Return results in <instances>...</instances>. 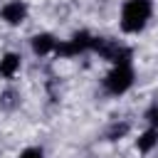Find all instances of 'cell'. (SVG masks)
Listing matches in <instances>:
<instances>
[{
  "instance_id": "cell-1",
  "label": "cell",
  "mask_w": 158,
  "mask_h": 158,
  "mask_svg": "<svg viewBox=\"0 0 158 158\" xmlns=\"http://www.w3.org/2000/svg\"><path fill=\"white\" fill-rule=\"evenodd\" d=\"M151 0H128L121 10V30L123 32H138L146 27L148 17H151Z\"/></svg>"
},
{
  "instance_id": "cell-2",
  "label": "cell",
  "mask_w": 158,
  "mask_h": 158,
  "mask_svg": "<svg viewBox=\"0 0 158 158\" xmlns=\"http://www.w3.org/2000/svg\"><path fill=\"white\" fill-rule=\"evenodd\" d=\"M104 84H106V89L111 94H123L133 84V69H131V64H116L109 72V77L104 79Z\"/></svg>"
},
{
  "instance_id": "cell-3",
  "label": "cell",
  "mask_w": 158,
  "mask_h": 158,
  "mask_svg": "<svg viewBox=\"0 0 158 158\" xmlns=\"http://www.w3.org/2000/svg\"><path fill=\"white\" fill-rule=\"evenodd\" d=\"M91 42H94V37H91L89 32H79V35H74L67 44H57V52H62L64 57H72V54H77V52L89 49Z\"/></svg>"
},
{
  "instance_id": "cell-4",
  "label": "cell",
  "mask_w": 158,
  "mask_h": 158,
  "mask_svg": "<svg viewBox=\"0 0 158 158\" xmlns=\"http://www.w3.org/2000/svg\"><path fill=\"white\" fill-rule=\"evenodd\" d=\"M25 15H27V7H25V2H20V0H12V2H7V5L2 7V20H5L7 25H20V22L25 20Z\"/></svg>"
},
{
  "instance_id": "cell-5",
  "label": "cell",
  "mask_w": 158,
  "mask_h": 158,
  "mask_svg": "<svg viewBox=\"0 0 158 158\" xmlns=\"http://www.w3.org/2000/svg\"><path fill=\"white\" fill-rule=\"evenodd\" d=\"M32 49L37 52V54H47V52H52V49H57V40L52 37V35H37L35 40H32Z\"/></svg>"
},
{
  "instance_id": "cell-6",
  "label": "cell",
  "mask_w": 158,
  "mask_h": 158,
  "mask_svg": "<svg viewBox=\"0 0 158 158\" xmlns=\"http://www.w3.org/2000/svg\"><path fill=\"white\" fill-rule=\"evenodd\" d=\"M17 69H20V57L17 54H5L0 59V74L2 77H12Z\"/></svg>"
},
{
  "instance_id": "cell-7",
  "label": "cell",
  "mask_w": 158,
  "mask_h": 158,
  "mask_svg": "<svg viewBox=\"0 0 158 158\" xmlns=\"http://www.w3.org/2000/svg\"><path fill=\"white\" fill-rule=\"evenodd\" d=\"M156 143H158V131H156V128H151V131H146V133L138 138V151H143V153H146V151H151Z\"/></svg>"
},
{
  "instance_id": "cell-8",
  "label": "cell",
  "mask_w": 158,
  "mask_h": 158,
  "mask_svg": "<svg viewBox=\"0 0 158 158\" xmlns=\"http://www.w3.org/2000/svg\"><path fill=\"white\" fill-rule=\"evenodd\" d=\"M12 99H15V94H12V91H5V94H2V101H0V104H2L5 109H10V106H15V101H12Z\"/></svg>"
},
{
  "instance_id": "cell-9",
  "label": "cell",
  "mask_w": 158,
  "mask_h": 158,
  "mask_svg": "<svg viewBox=\"0 0 158 158\" xmlns=\"http://www.w3.org/2000/svg\"><path fill=\"white\" fill-rule=\"evenodd\" d=\"M20 158H42V151L40 148H27V151H22Z\"/></svg>"
},
{
  "instance_id": "cell-10",
  "label": "cell",
  "mask_w": 158,
  "mask_h": 158,
  "mask_svg": "<svg viewBox=\"0 0 158 158\" xmlns=\"http://www.w3.org/2000/svg\"><path fill=\"white\" fill-rule=\"evenodd\" d=\"M148 121H151V123H156V126H158V106H153V109H151V111H148Z\"/></svg>"
}]
</instances>
